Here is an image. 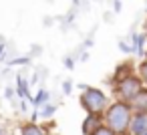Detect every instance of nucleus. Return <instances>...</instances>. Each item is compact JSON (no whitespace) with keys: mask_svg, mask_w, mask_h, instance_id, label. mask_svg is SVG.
Returning a JSON list of instances; mask_svg holds the SVG:
<instances>
[{"mask_svg":"<svg viewBox=\"0 0 147 135\" xmlns=\"http://www.w3.org/2000/svg\"><path fill=\"white\" fill-rule=\"evenodd\" d=\"M63 65H65V69L73 71V69H75V59H73V57H65V59H63Z\"/></svg>","mask_w":147,"mask_h":135,"instance_id":"dca6fc26","label":"nucleus"},{"mask_svg":"<svg viewBox=\"0 0 147 135\" xmlns=\"http://www.w3.org/2000/svg\"><path fill=\"white\" fill-rule=\"evenodd\" d=\"M145 32H147V20H145Z\"/></svg>","mask_w":147,"mask_h":135,"instance_id":"b1692460","label":"nucleus"},{"mask_svg":"<svg viewBox=\"0 0 147 135\" xmlns=\"http://www.w3.org/2000/svg\"><path fill=\"white\" fill-rule=\"evenodd\" d=\"M147 131V111H133L129 123V135H143Z\"/></svg>","mask_w":147,"mask_h":135,"instance_id":"20e7f679","label":"nucleus"},{"mask_svg":"<svg viewBox=\"0 0 147 135\" xmlns=\"http://www.w3.org/2000/svg\"><path fill=\"white\" fill-rule=\"evenodd\" d=\"M87 59H89V53H87V51H85V53H83V55H81V61H87Z\"/></svg>","mask_w":147,"mask_h":135,"instance_id":"5701e85b","label":"nucleus"},{"mask_svg":"<svg viewBox=\"0 0 147 135\" xmlns=\"http://www.w3.org/2000/svg\"><path fill=\"white\" fill-rule=\"evenodd\" d=\"M4 95H6V97H8V99H10V97H12V95H14V89H12V87H8V89H6V93H4Z\"/></svg>","mask_w":147,"mask_h":135,"instance_id":"412c9836","label":"nucleus"},{"mask_svg":"<svg viewBox=\"0 0 147 135\" xmlns=\"http://www.w3.org/2000/svg\"><path fill=\"white\" fill-rule=\"evenodd\" d=\"M47 101H51V93H49L47 89H38V93L32 97L30 105H32V107H40V105H45Z\"/></svg>","mask_w":147,"mask_h":135,"instance_id":"9b49d317","label":"nucleus"},{"mask_svg":"<svg viewBox=\"0 0 147 135\" xmlns=\"http://www.w3.org/2000/svg\"><path fill=\"white\" fill-rule=\"evenodd\" d=\"M99 125H103V115L101 113H87V117L81 123V133L83 135H91Z\"/></svg>","mask_w":147,"mask_h":135,"instance_id":"39448f33","label":"nucleus"},{"mask_svg":"<svg viewBox=\"0 0 147 135\" xmlns=\"http://www.w3.org/2000/svg\"><path fill=\"white\" fill-rule=\"evenodd\" d=\"M119 49H121V53H125V55H129V53H135L133 45H127L125 41H119Z\"/></svg>","mask_w":147,"mask_h":135,"instance_id":"2eb2a0df","label":"nucleus"},{"mask_svg":"<svg viewBox=\"0 0 147 135\" xmlns=\"http://www.w3.org/2000/svg\"><path fill=\"white\" fill-rule=\"evenodd\" d=\"M143 135H147V131H145V133H143Z\"/></svg>","mask_w":147,"mask_h":135,"instance_id":"393cba45","label":"nucleus"},{"mask_svg":"<svg viewBox=\"0 0 147 135\" xmlns=\"http://www.w3.org/2000/svg\"><path fill=\"white\" fill-rule=\"evenodd\" d=\"M63 93L65 95H71L73 93V81H65L63 83Z\"/></svg>","mask_w":147,"mask_h":135,"instance_id":"f3484780","label":"nucleus"},{"mask_svg":"<svg viewBox=\"0 0 147 135\" xmlns=\"http://www.w3.org/2000/svg\"><path fill=\"white\" fill-rule=\"evenodd\" d=\"M36 111H38V117H42V119H51V117L57 113V105L51 103V101H47L45 105L36 107Z\"/></svg>","mask_w":147,"mask_h":135,"instance_id":"9d476101","label":"nucleus"},{"mask_svg":"<svg viewBox=\"0 0 147 135\" xmlns=\"http://www.w3.org/2000/svg\"><path fill=\"white\" fill-rule=\"evenodd\" d=\"M131 109L133 111H147V87H143L133 99H131Z\"/></svg>","mask_w":147,"mask_h":135,"instance_id":"0eeeda50","label":"nucleus"},{"mask_svg":"<svg viewBox=\"0 0 147 135\" xmlns=\"http://www.w3.org/2000/svg\"><path fill=\"white\" fill-rule=\"evenodd\" d=\"M91 135H117V133H115L111 127H107V125L103 123V125H99V127H97V129H95Z\"/></svg>","mask_w":147,"mask_h":135,"instance_id":"4468645a","label":"nucleus"},{"mask_svg":"<svg viewBox=\"0 0 147 135\" xmlns=\"http://www.w3.org/2000/svg\"><path fill=\"white\" fill-rule=\"evenodd\" d=\"M137 75L143 79V83H145V87H147V57L141 61V65L137 67Z\"/></svg>","mask_w":147,"mask_h":135,"instance_id":"ddd939ff","label":"nucleus"},{"mask_svg":"<svg viewBox=\"0 0 147 135\" xmlns=\"http://www.w3.org/2000/svg\"><path fill=\"white\" fill-rule=\"evenodd\" d=\"M0 59H4V38L0 36Z\"/></svg>","mask_w":147,"mask_h":135,"instance_id":"6ab92c4d","label":"nucleus"},{"mask_svg":"<svg viewBox=\"0 0 147 135\" xmlns=\"http://www.w3.org/2000/svg\"><path fill=\"white\" fill-rule=\"evenodd\" d=\"M121 8H123L121 0H113V10H115V12H121Z\"/></svg>","mask_w":147,"mask_h":135,"instance_id":"a211bd4d","label":"nucleus"},{"mask_svg":"<svg viewBox=\"0 0 147 135\" xmlns=\"http://www.w3.org/2000/svg\"><path fill=\"white\" fill-rule=\"evenodd\" d=\"M129 73H133V65H131V63H121V65H119V67L115 69V73H113V77H111V83H109V85L113 87V85H115V83H117L119 79L127 77Z\"/></svg>","mask_w":147,"mask_h":135,"instance_id":"6e6552de","label":"nucleus"},{"mask_svg":"<svg viewBox=\"0 0 147 135\" xmlns=\"http://www.w3.org/2000/svg\"><path fill=\"white\" fill-rule=\"evenodd\" d=\"M85 47H87V49H91V47H93V38H91V36L85 41Z\"/></svg>","mask_w":147,"mask_h":135,"instance_id":"4be33fe9","label":"nucleus"},{"mask_svg":"<svg viewBox=\"0 0 147 135\" xmlns=\"http://www.w3.org/2000/svg\"><path fill=\"white\" fill-rule=\"evenodd\" d=\"M20 135H47L45 127L36 125V121H28L20 127Z\"/></svg>","mask_w":147,"mask_h":135,"instance_id":"1a4fd4ad","label":"nucleus"},{"mask_svg":"<svg viewBox=\"0 0 147 135\" xmlns=\"http://www.w3.org/2000/svg\"><path fill=\"white\" fill-rule=\"evenodd\" d=\"M145 87L143 79L137 75V73H129L127 77L119 79L115 85H113V93H115V99L119 101H125V103H131V99Z\"/></svg>","mask_w":147,"mask_h":135,"instance_id":"7ed1b4c3","label":"nucleus"},{"mask_svg":"<svg viewBox=\"0 0 147 135\" xmlns=\"http://www.w3.org/2000/svg\"><path fill=\"white\" fill-rule=\"evenodd\" d=\"M28 81L22 77V75H16V97H20V99H26L28 103L32 101V95H30V91H28Z\"/></svg>","mask_w":147,"mask_h":135,"instance_id":"423d86ee","label":"nucleus"},{"mask_svg":"<svg viewBox=\"0 0 147 135\" xmlns=\"http://www.w3.org/2000/svg\"><path fill=\"white\" fill-rule=\"evenodd\" d=\"M79 87H81V97H79L81 107L87 113H101L103 115L107 105H109L107 95L97 87H89V85H79Z\"/></svg>","mask_w":147,"mask_h":135,"instance_id":"f03ea898","label":"nucleus"},{"mask_svg":"<svg viewBox=\"0 0 147 135\" xmlns=\"http://www.w3.org/2000/svg\"><path fill=\"white\" fill-rule=\"evenodd\" d=\"M0 135H14L10 129H6V127H0Z\"/></svg>","mask_w":147,"mask_h":135,"instance_id":"aec40b11","label":"nucleus"},{"mask_svg":"<svg viewBox=\"0 0 147 135\" xmlns=\"http://www.w3.org/2000/svg\"><path fill=\"white\" fill-rule=\"evenodd\" d=\"M8 65L10 67H26V65H30V57H14L8 61Z\"/></svg>","mask_w":147,"mask_h":135,"instance_id":"f8f14e48","label":"nucleus"},{"mask_svg":"<svg viewBox=\"0 0 147 135\" xmlns=\"http://www.w3.org/2000/svg\"><path fill=\"white\" fill-rule=\"evenodd\" d=\"M133 117V109L129 103L115 99L113 103L107 105L105 113H103V123L107 127H111L117 135H129V123Z\"/></svg>","mask_w":147,"mask_h":135,"instance_id":"f257e3e1","label":"nucleus"}]
</instances>
